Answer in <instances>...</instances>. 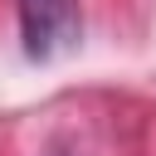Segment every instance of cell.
<instances>
[{
    "mask_svg": "<svg viewBox=\"0 0 156 156\" xmlns=\"http://www.w3.org/2000/svg\"><path fill=\"white\" fill-rule=\"evenodd\" d=\"M78 0H20V34L29 58H58L78 44Z\"/></svg>",
    "mask_w": 156,
    "mask_h": 156,
    "instance_id": "cell-1",
    "label": "cell"
}]
</instances>
